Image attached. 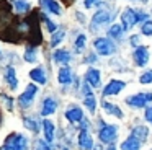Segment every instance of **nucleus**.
I'll return each mask as SVG.
<instances>
[{
    "instance_id": "7",
    "label": "nucleus",
    "mask_w": 152,
    "mask_h": 150,
    "mask_svg": "<svg viewBox=\"0 0 152 150\" xmlns=\"http://www.w3.org/2000/svg\"><path fill=\"white\" fill-rule=\"evenodd\" d=\"M123 23H124V29H129L137 23V13H134L131 8H126L123 13Z\"/></svg>"
},
{
    "instance_id": "34",
    "label": "nucleus",
    "mask_w": 152,
    "mask_h": 150,
    "mask_svg": "<svg viewBox=\"0 0 152 150\" xmlns=\"http://www.w3.org/2000/svg\"><path fill=\"white\" fill-rule=\"evenodd\" d=\"M0 96H2V100L5 101V104H7L8 109H10V111L13 109V100H12L10 96H7V95H0Z\"/></svg>"
},
{
    "instance_id": "16",
    "label": "nucleus",
    "mask_w": 152,
    "mask_h": 150,
    "mask_svg": "<svg viewBox=\"0 0 152 150\" xmlns=\"http://www.w3.org/2000/svg\"><path fill=\"white\" fill-rule=\"evenodd\" d=\"M66 117L70 122H80L82 121V109L80 108H70V109H67Z\"/></svg>"
},
{
    "instance_id": "38",
    "label": "nucleus",
    "mask_w": 152,
    "mask_h": 150,
    "mask_svg": "<svg viewBox=\"0 0 152 150\" xmlns=\"http://www.w3.org/2000/svg\"><path fill=\"white\" fill-rule=\"evenodd\" d=\"M137 41H139V38H137V36H132V44H136Z\"/></svg>"
},
{
    "instance_id": "20",
    "label": "nucleus",
    "mask_w": 152,
    "mask_h": 150,
    "mask_svg": "<svg viewBox=\"0 0 152 150\" xmlns=\"http://www.w3.org/2000/svg\"><path fill=\"white\" fill-rule=\"evenodd\" d=\"M43 5L46 7L51 13H54V15H61V7H59V3H57L56 0H43Z\"/></svg>"
},
{
    "instance_id": "18",
    "label": "nucleus",
    "mask_w": 152,
    "mask_h": 150,
    "mask_svg": "<svg viewBox=\"0 0 152 150\" xmlns=\"http://www.w3.org/2000/svg\"><path fill=\"white\" fill-rule=\"evenodd\" d=\"M43 127H44V137H46L48 142H53L54 139V124L51 122L49 119L43 121Z\"/></svg>"
},
{
    "instance_id": "10",
    "label": "nucleus",
    "mask_w": 152,
    "mask_h": 150,
    "mask_svg": "<svg viewBox=\"0 0 152 150\" xmlns=\"http://www.w3.org/2000/svg\"><path fill=\"white\" fill-rule=\"evenodd\" d=\"M56 109H57L56 100H53V98H46L44 103H43V108H41V114H43V116H49V114H53Z\"/></svg>"
},
{
    "instance_id": "32",
    "label": "nucleus",
    "mask_w": 152,
    "mask_h": 150,
    "mask_svg": "<svg viewBox=\"0 0 152 150\" xmlns=\"http://www.w3.org/2000/svg\"><path fill=\"white\" fill-rule=\"evenodd\" d=\"M83 46H85V36L80 34L79 38H77V41H75V47L80 51V49H83Z\"/></svg>"
},
{
    "instance_id": "27",
    "label": "nucleus",
    "mask_w": 152,
    "mask_h": 150,
    "mask_svg": "<svg viewBox=\"0 0 152 150\" xmlns=\"http://www.w3.org/2000/svg\"><path fill=\"white\" fill-rule=\"evenodd\" d=\"M64 34H66L64 31H57V33H54V34H53V38H51V46L54 47V46H57V44H59V42L62 41Z\"/></svg>"
},
{
    "instance_id": "8",
    "label": "nucleus",
    "mask_w": 152,
    "mask_h": 150,
    "mask_svg": "<svg viewBox=\"0 0 152 150\" xmlns=\"http://www.w3.org/2000/svg\"><path fill=\"white\" fill-rule=\"evenodd\" d=\"M124 88V83L123 82H119V80H111L108 85H106V88H105V91H103V95H118L119 91Z\"/></svg>"
},
{
    "instance_id": "3",
    "label": "nucleus",
    "mask_w": 152,
    "mask_h": 150,
    "mask_svg": "<svg viewBox=\"0 0 152 150\" xmlns=\"http://www.w3.org/2000/svg\"><path fill=\"white\" fill-rule=\"evenodd\" d=\"M95 49L98 51V54L108 55V54H111V52L115 51V46H113V42L108 41V39L100 38V39H96V41H95Z\"/></svg>"
},
{
    "instance_id": "30",
    "label": "nucleus",
    "mask_w": 152,
    "mask_h": 150,
    "mask_svg": "<svg viewBox=\"0 0 152 150\" xmlns=\"http://www.w3.org/2000/svg\"><path fill=\"white\" fill-rule=\"evenodd\" d=\"M41 18H43V20H44V23H46V25H48V29H49V31H51V33H54V31H56V28H57V26H56V25H54V23H53V21H51V20H49V18H48V16H46V15H41Z\"/></svg>"
},
{
    "instance_id": "13",
    "label": "nucleus",
    "mask_w": 152,
    "mask_h": 150,
    "mask_svg": "<svg viewBox=\"0 0 152 150\" xmlns=\"http://www.w3.org/2000/svg\"><path fill=\"white\" fill-rule=\"evenodd\" d=\"M79 145L82 147V149H85V150H88V149H92V147H93V140H92L90 134L87 132L85 129L79 134Z\"/></svg>"
},
{
    "instance_id": "21",
    "label": "nucleus",
    "mask_w": 152,
    "mask_h": 150,
    "mask_svg": "<svg viewBox=\"0 0 152 150\" xmlns=\"http://www.w3.org/2000/svg\"><path fill=\"white\" fill-rule=\"evenodd\" d=\"M54 60L56 62H59V64H67V62L70 60V54L67 51H56L54 52Z\"/></svg>"
},
{
    "instance_id": "5",
    "label": "nucleus",
    "mask_w": 152,
    "mask_h": 150,
    "mask_svg": "<svg viewBox=\"0 0 152 150\" xmlns=\"http://www.w3.org/2000/svg\"><path fill=\"white\" fill-rule=\"evenodd\" d=\"M98 137L102 142H106V143H111L113 140L116 139V127L115 126H105L100 129L98 132Z\"/></svg>"
},
{
    "instance_id": "36",
    "label": "nucleus",
    "mask_w": 152,
    "mask_h": 150,
    "mask_svg": "<svg viewBox=\"0 0 152 150\" xmlns=\"http://www.w3.org/2000/svg\"><path fill=\"white\" fill-rule=\"evenodd\" d=\"M145 117H147V121H149V122H152V106L145 109Z\"/></svg>"
},
{
    "instance_id": "37",
    "label": "nucleus",
    "mask_w": 152,
    "mask_h": 150,
    "mask_svg": "<svg viewBox=\"0 0 152 150\" xmlns=\"http://www.w3.org/2000/svg\"><path fill=\"white\" fill-rule=\"evenodd\" d=\"M83 3H85L87 8H90L92 5H95V3H98V0H83Z\"/></svg>"
},
{
    "instance_id": "1",
    "label": "nucleus",
    "mask_w": 152,
    "mask_h": 150,
    "mask_svg": "<svg viewBox=\"0 0 152 150\" xmlns=\"http://www.w3.org/2000/svg\"><path fill=\"white\" fill-rule=\"evenodd\" d=\"M5 150H26L28 149V139L20 134H12L5 140Z\"/></svg>"
},
{
    "instance_id": "4",
    "label": "nucleus",
    "mask_w": 152,
    "mask_h": 150,
    "mask_svg": "<svg viewBox=\"0 0 152 150\" xmlns=\"http://www.w3.org/2000/svg\"><path fill=\"white\" fill-rule=\"evenodd\" d=\"M145 101H152V93H139L128 98V104L134 108H142L145 104Z\"/></svg>"
},
{
    "instance_id": "24",
    "label": "nucleus",
    "mask_w": 152,
    "mask_h": 150,
    "mask_svg": "<svg viewBox=\"0 0 152 150\" xmlns=\"http://www.w3.org/2000/svg\"><path fill=\"white\" fill-rule=\"evenodd\" d=\"M132 135H134L139 142H142V140H145V137H147V129L141 126V127H137V129H134V134H132Z\"/></svg>"
},
{
    "instance_id": "6",
    "label": "nucleus",
    "mask_w": 152,
    "mask_h": 150,
    "mask_svg": "<svg viewBox=\"0 0 152 150\" xmlns=\"http://www.w3.org/2000/svg\"><path fill=\"white\" fill-rule=\"evenodd\" d=\"M10 16H12V5L7 0H2L0 2V26H4L10 20Z\"/></svg>"
},
{
    "instance_id": "23",
    "label": "nucleus",
    "mask_w": 152,
    "mask_h": 150,
    "mask_svg": "<svg viewBox=\"0 0 152 150\" xmlns=\"http://www.w3.org/2000/svg\"><path fill=\"white\" fill-rule=\"evenodd\" d=\"M25 60L26 62H34L36 60V49L33 46H28L26 51H25Z\"/></svg>"
},
{
    "instance_id": "11",
    "label": "nucleus",
    "mask_w": 152,
    "mask_h": 150,
    "mask_svg": "<svg viewBox=\"0 0 152 150\" xmlns=\"http://www.w3.org/2000/svg\"><path fill=\"white\" fill-rule=\"evenodd\" d=\"M30 77H31V80H34L36 83H39V85H44L46 83V74H44V70H43V67H36V68H33V70L30 72Z\"/></svg>"
},
{
    "instance_id": "31",
    "label": "nucleus",
    "mask_w": 152,
    "mask_h": 150,
    "mask_svg": "<svg viewBox=\"0 0 152 150\" xmlns=\"http://www.w3.org/2000/svg\"><path fill=\"white\" fill-rule=\"evenodd\" d=\"M139 80H141V83H151V82H152V70L151 72H145L144 75H141Z\"/></svg>"
},
{
    "instance_id": "35",
    "label": "nucleus",
    "mask_w": 152,
    "mask_h": 150,
    "mask_svg": "<svg viewBox=\"0 0 152 150\" xmlns=\"http://www.w3.org/2000/svg\"><path fill=\"white\" fill-rule=\"evenodd\" d=\"M38 150H51V149L43 142V140H39V142H38Z\"/></svg>"
},
{
    "instance_id": "26",
    "label": "nucleus",
    "mask_w": 152,
    "mask_h": 150,
    "mask_svg": "<svg viewBox=\"0 0 152 150\" xmlns=\"http://www.w3.org/2000/svg\"><path fill=\"white\" fill-rule=\"evenodd\" d=\"M23 124H25V127H26V129L33 130V132H36V130H38V126H36V122H34L33 117H25Z\"/></svg>"
},
{
    "instance_id": "15",
    "label": "nucleus",
    "mask_w": 152,
    "mask_h": 150,
    "mask_svg": "<svg viewBox=\"0 0 152 150\" xmlns=\"http://www.w3.org/2000/svg\"><path fill=\"white\" fill-rule=\"evenodd\" d=\"M110 18H111V15H110L108 12H98V13H95V16H93V20H92V26H93V29H95V26H96V25H103V23H108V21H110Z\"/></svg>"
},
{
    "instance_id": "17",
    "label": "nucleus",
    "mask_w": 152,
    "mask_h": 150,
    "mask_svg": "<svg viewBox=\"0 0 152 150\" xmlns=\"http://www.w3.org/2000/svg\"><path fill=\"white\" fill-rule=\"evenodd\" d=\"M57 78H59V83H62V85L69 83V82L72 80V74H70V68L67 67V65L61 67V70H59V75H57Z\"/></svg>"
},
{
    "instance_id": "33",
    "label": "nucleus",
    "mask_w": 152,
    "mask_h": 150,
    "mask_svg": "<svg viewBox=\"0 0 152 150\" xmlns=\"http://www.w3.org/2000/svg\"><path fill=\"white\" fill-rule=\"evenodd\" d=\"M142 33H144V34H147V36L152 34V21L144 23V26H142Z\"/></svg>"
},
{
    "instance_id": "9",
    "label": "nucleus",
    "mask_w": 152,
    "mask_h": 150,
    "mask_svg": "<svg viewBox=\"0 0 152 150\" xmlns=\"http://www.w3.org/2000/svg\"><path fill=\"white\" fill-rule=\"evenodd\" d=\"M5 82L8 83V87H10L12 90H17L18 80H17V74H15V68L13 67H7V68H5Z\"/></svg>"
},
{
    "instance_id": "29",
    "label": "nucleus",
    "mask_w": 152,
    "mask_h": 150,
    "mask_svg": "<svg viewBox=\"0 0 152 150\" xmlns=\"http://www.w3.org/2000/svg\"><path fill=\"white\" fill-rule=\"evenodd\" d=\"M121 26H118V25H115V26H111V29L108 31V34L110 36H113V38H118L119 34H121Z\"/></svg>"
},
{
    "instance_id": "2",
    "label": "nucleus",
    "mask_w": 152,
    "mask_h": 150,
    "mask_svg": "<svg viewBox=\"0 0 152 150\" xmlns=\"http://www.w3.org/2000/svg\"><path fill=\"white\" fill-rule=\"evenodd\" d=\"M36 93H38L36 85H33V83L28 85L26 90H25L23 93L20 95V98H18V104H20L21 108H30L31 103H33V100H34V96H36Z\"/></svg>"
},
{
    "instance_id": "25",
    "label": "nucleus",
    "mask_w": 152,
    "mask_h": 150,
    "mask_svg": "<svg viewBox=\"0 0 152 150\" xmlns=\"http://www.w3.org/2000/svg\"><path fill=\"white\" fill-rule=\"evenodd\" d=\"M103 106H105V109L108 111V113H111V114H115V116H118V117H121L123 116V113L118 109V108L115 106V104H110V103H103Z\"/></svg>"
},
{
    "instance_id": "14",
    "label": "nucleus",
    "mask_w": 152,
    "mask_h": 150,
    "mask_svg": "<svg viewBox=\"0 0 152 150\" xmlns=\"http://www.w3.org/2000/svg\"><path fill=\"white\" fill-rule=\"evenodd\" d=\"M134 59H136V62H137V65L144 67V65L147 64V60H149V52H147V49H145V47H139L137 51L134 52Z\"/></svg>"
},
{
    "instance_id": "19",
    "label": "nucleus",
    "mask_w": 152,
    "mask_h": 150,
    "mask_svg": "<svg viewBox=\"0 0 152 150\" xmlns=\"http://www.w3.org/2000/svg\"><path fill=\"white\" fill-rule=\"evenodd\" d=\"M123 150H139V140L134 135H131L128 140H124L121 145Z\"/></svg>"
},
{
    "instance_id": "12",
    "label": "nucleus",
    "mask_w": 152,
    "mask_h": 150,
    "mask_svg": "<svg viewBox=\"0 0 152 150\" xmlns=\"http://www.w3.org/2000/svg\"><path fill=\"white\" fill-rule=\"evenodd\" d=\"M85 80L88 85H92V87H95V88L100 87V72L96 70V68H90L85 75Z\"/></svg>"
},
{
    "instance_id": "28",
    "label": "nucleus",
    "mask_w": 152,
    "mask_h": 150,
    "mask_svg": "<svg viewBox=\"0 0 152 150\" xmlns=\"http://www.w3.org/2000/svg\"><path fill=\"white\" fill-rule=\"evenodd\" d=\"M85 106L88 108L90 111H95V98H93V95H85Z\"/></svg>"
},
{
    "instance_id": "22",
    "label": "nucleus",
    "mask_w": 152,
    "mask_h": 150,
    "mask_svg": "<svg viewBox=\"0 0 152 150\" xmlns=\"http://www.w3.org/2000/svg\"><path fill=\"white\" fill-rule=\"evenodd\" d=\"M12 5L17 8V12L20 13H25L30 10V3H28V0H12Z\"/></svg>"
},
{
    "instance_id": "40",
    "label": "nucleus",
    "mask_w": 152,
    "mask_h": 150,
    "mask_svg": "<svg viewBox=\"0 0 152 150\" xmlns=\"http://www.w3.org/2000/svg\"><path fill=\"white\" fill-rule=\"evenodd\" d=\"M0 122H2V114H0Z\"/></svg>"
},
{
    "instance_id": "39",
    "label": "nucleus",
    "mask_w": 152,
    "mask_h": 150,
    "mask_svg": "<svg viewBox=\"0 0 152 150\" xmlns=\"http://www.w3.org/2000/svg\"><path fill=\"white\" fill-rule=\"evenodd\" d=\"M108 150H116V149H115V147H113V145H111V147H110V149H108Z\"/></svg>"
}]
</instances>
